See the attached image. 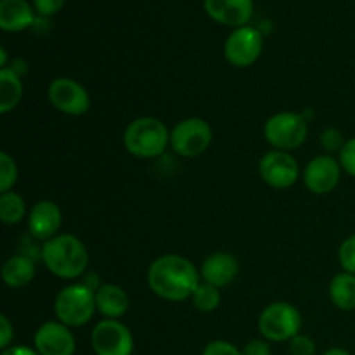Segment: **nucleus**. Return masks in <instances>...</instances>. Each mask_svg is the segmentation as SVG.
I'll use <instances>...</instances> for the list:
<instances>
[{"mask_svg":"<svg viewBox=\"0 0 355 355\" xmlns=\"http://www.w3.org/2000/svg\"><path fill=\"white\" fill-rule=\"evenodd\" d=\"M146 281L149 290L162 300L186 302L200 286L201 274L189 259L168 253L153 260Z\"/></svg>","mask_w":355,"mask_h":355,"instance_id":"1","label":"nucleus"},{"mask_svg":"<svg viewBox=\"0 0 355 355\" xmlns=\"http://www.w3.org/2000/svg\"><path fill=\"white\" fill-rule=\"evenodd\" d=\"M42 262L55 277L73 281L87 274L89 252L75 234H58L42 246Z\"/></svg>","mask_w":355,"mask_h":355,"instance_id":"2","label":"nucleus"},{"mask_svg":"<svg viewBox=\"0 0 355 355\" xmlns=\"http://www.w3.org/2000/svg\"><path fill=\"white\" fill-rule=\"evenodd\" d=\"M123 146L135 158H159L170 146V130L156 116L135 118L125 128Z\"/></svg>","mask_w":355,"mask_h":355,"instance_id":"3","label":"nucleus"},{"mask_svg":"<svg viewBox=\"0 0 355 355\" xmlns=\"http://www.w3.org/2000/svg\"><path fill=\"white\" fill-rule=\"evenodd\" d=\"M96 312V291L83 283L68 284L54 298L55 318L68 328L85 326L92 321Z\"/></svg>","mask_w":355,"mask_h":355,"instance_id":"4","label":"nucleus"},{"mask_svg":"<svg viewBox=\"0 0 355 355\" xmlns=\"http://www.w3.org/2000/svg\"><path fill=\"white\" fill-rule=\"evenodd\" d=\"M259 333L267 342H290L297 335H300L304 319L300 311L290 302H272L260 312Z\"/></svg>","mask_w":355,"mask_h":355,"instance_id":"5","label":"nucleus"},{"mask_svg":"<svg viewBox=\"0 0 355 355\" xmlns=\"http://www.w3.org/2000/svg\"><path fill=\"white\" fill-rule=\"evenodd\" d=\"M263 137L267 144L277 151L298 149L309 137V121L305 114L293 111H281L272 114L263 125Z\"/></svg>","mask_w":355,"mask_h":355,"instance_id":"6","label":"nucleus"},{"mask_svg":"<svg viewBox=\"0 0 355 355\" xmlns=\"http://www.w3.org/2000/svg\"><path fill=\"white\" fill-rule=\"evenodd\" d=\"M211 141H214V130L203 118H184L170 130V148L182 158L201 156L208 151Z\"/></svg>","mask_w":355,"mask_h":355,"instance_id":"7","label":"nucleus"},{"mask_svg":"<svg viewBox=\"0 0 355 355\" xmlns=\"http://www.w3.org/2000/svg\"><path fill=\"white\" fill-rule=\"evenodd\" d=\"M90 345L96 355H132L134 336L120 319H101L90 333Z\"/></svg>","mask_w":355,"mask_h":355,"instance_id":"8","label":"nucleus"},{"mask_svg":"<svg viewBox=\"0 0 355 355\" xmlns=\"http://www.w3.org/2000/svg\"><path fill=\"white\" fill-rule=\"evenodd\" d=\"M259 175L272 189H288L298 182L302 170L291 153L270 149L260 158Z\"/></svg>","mask_w":355,"mask_h":355,"instance_id":"9","label":"nucleus"},{"mask_svg":"<svg viewBox=\"0 0 355 355\" xmlns=\"http://www.w3.org/2000/svg\"><path fill=\"white\" fill-rule=\"evenodd\" d=\"M263 51L262 31L255 26L236 28L231 31L224 44V55L234 68H248L255 64Z\"/></svg>","mask_w":355,"mask_h":355,"instance_id":"10","label":"nucleus"},{"mask_svg":"<svg viewBox=\"0 0 355 355\" xmlns=\"http://www.w3.org/2000/svg\"><path fill=\"white\" fill-rule=\"evenodd\" d=\"M52 107L68 116H82L90 110V96L85 87L69 76L54 78L47 87Z\"/></svg>","mask_w":355,"mask_h":355,"instance_id":"11","label":"nucleus"},{"mask_svg":"<svg viewBox=\"0 0 355 355\" xmlns=\"http://www.w3.org/2000/svg\"><path fill=\"white\" fill-rule=\"evenodd\" d=\"M342 172L343 168L338 158L324 153V155L312 158L305 165L304 172H302V180L312 194L324 196V194L333 193L336 189L340 179H342Z\"/></svg>","mask_w":355,"mask_h":355,"instance_id":"12","label":"nucleus"},{"mask_svg":"<svg viewBox=\"0 0 355 355\" xmlns=\"http://www.w3.org/2000/svg\"><path fill=\"white\" fill-rule=\"evenodd\" d=\"M33 349L40 355H75L76 340L61 321H47L35 331Z\"/></svg>","mask_w":355,"mask_h":355,"instance_id":"13","label":"nucleus"},{"mask_svg":"<svg viewBox=\"0 0 355 355\" xmlns=\"http://www.w3.org/2000/svg\"><path fill=\"white\" fill-rule=\"evenodd\" d=\"M61 224V208L51 200L37 201L28 211V232L42 245L59 234Z\"/></svg>","mask_w":355,"mask_h":355,"instance_id":"14","label":"nucleus"},{"mask_svg":"<svg viewBox=\"0 0 355 355\" xmlns=\"http://www.w3.org/2000/svg\"><path fill=\"white\" fill-rule=\"evenodd\" d=\"M205 12L224 26L241 28L253 16V0H203Z\"/></svg>","mask_w":355,"mask_h":355,"instance_id":"15","label":"nucleus"},{"mask_svg":"<svg viewBox=\"0 0 355 355\" xmlns=\"http://www.w3.org/2000/svg\"><path fill=\"white\" fill-rule=\"evenodd\" d=\"M201 281L217 288H225L234 283L239 274V262L232 253L215 252L201 263Z\"/></svg>","mask_w":355,"mask_h":355,"instance_id":"16","label":"nucleus"},{"mask_svg":"<svg viewBox=\"0 0 355 355\" xmlns=\"http://www.w3.org/2000/svg\"><path fill=\"white\" fill-rule=\"evenodd\" d=\"M35 21V7L26 0H0V28L3 31L17 33L33 26Z\"/></svg>","mask_w":355,"mask_h":355,"instance_id":"17","label":"nucleus"},{"mask_svg":"<svg viewBox=\"0 0 355 355\" xmlns=\"http://www.w3.org/2000/svg\"><path fill=\"white\" fill-rule=\"evenodd\" d=\"M97 312L104 319H120L123 318L130 307L128 293L114 283H103V286L96 291Z\"/></svg>","mask_w":355,"mask_h":355,"instance_id":"18","label":"nucleus"},{"mask_svg":"<svg viewBox=\"0 0 355 355\" xmlns=\"http://www.w3.org/2000/svg\"><path fill=\"white\" fill-rule=\"evenodd\" d=\"M35 276H37V262L23 253H16L3 262L2 279L6 286L19 290L28 286Z\"/></svg>","mask_w":355,"mask_h":355,"instance_id":"19","label":"nucleus"},{"mask_svg":"<svg viewBox=\"0 0 355 355\" xmlns=\"http://www.w3.org/2000/svg\"><path fill=\"white\" fill-rule=\"evenodd\" d=\"M328 295L331 304L340 311H354L355 309V276L350 272H338L329 281Z\"/></svg>","mask_w":355,"mask_h":355,"instance_id":"20","label":"nucleus"},{"mask_svg":"<svg viewBox=\"0 0 355 355\" xmlns=\"http://www.w3.org/2000/svg\"><path fill=\"white\" fill-rule=\"evenodd\" d=\"M23 99V82L16 71L7 66L0 69V113L7 114L17 107Z\"/></svg>","mask_w":355,"mask_h":355,"instance_id":"21","label":"nucleus"},{"mask_svg":"<svg viewBox=\"0 0 355 355\" xmlns=\"http://www.w3.org/2000/svg\"><path fill=\"white\" fill-rule=\"evenodd\" d=\"M28 214L26 203L21 194L9 191L0 194V220L6 225H17Z\"/></svg>","mask_w":355,"mask_h":355,"instance_id":"22","label":"nucleus"},{"mask_svg":"<svg viewBox=\"0 0 355 355\" xmlns=\"http://www.w3.org/2000/svg\"><path fill=\"white\" fill-rule=\"evenodd\" d=\"M191 302H193V305L200 312L210 314V312L217 311V309L220 307L222 291L220 288L211 286V284L201 281L200 286L196 288V291H194L193 297H191Z\"/></svg>","mask_w":355,"mask_h":355,"instance_id":"23","label":"nucleus"},{"mask_svg":"<svg viewBox=\"0 0 355 355\" xmlns=\"http://www.w3.org/2000/svg\"><path fill=\"white\" fill-rule=\"evenodd\" d=\"M17 177H19V172H17L16 159L7 151H2L0 153V193L3 194L12 191L17 182Z\"/></svg>","mask_w":355,"mask_h":355,"instance_id":"24","label":"nucleus"},{"mask_svg":"<svg viewBox=\"0 0 355 355\" xmlns=\"http://www.w3.org/2000/svg\"><path fill=\"white\" fill-rule=\"evenodd\" d=\"M347 139L343 132L336 127H328L321 134V146L326 151V155H340L345 146Z\"/></svg>","mask_w":355,"mask_h":355,"instance_id":"25","label":"nucleus"},{"mask_svg":"<svg viewBox=\"0 0 355 355\" xmlns=\"http://www.w3.org/2000/svg\"><path fill=\"white\" fill-rule=\"evenodd\" d=\"M338 262L345 272L355 276V234L342 241L338 248Z\"/></svg>","mask_w":355,"mask_h":355,"instance_id":"26","label":"nucleus"},{"mask_svg":"<svg viewBox=\"0 0 355 355\" xmlns=\"http://www.w3.org/2000/svg\"><path fill=\"white\" fill-rule=\"evenodd\" d=\"M338 162L342 165L343 172L355 179V137L347 139L342 153L338 155Z\"/></svg>","mask_w":355,"mask_h":355,"instance_id":"27","label":"nucleus"},{"mask_svg":"<svg viewBox=\"0 0 355 355\" xmlns=\"http://www.w3.org/2000/svg\"><path fill=\"white\" fill-rule=\"evenodd\" d=\"M290 354L291 355H315V342L307 335H297L295 338H291L290 342Z\"/></svg>","mask_w":355,"mask_h":355,"instance_id":"28","label":"nucleus"},{"mask_svg":"<svg viewBox=\"0 0 355 355\" xmlns=\"http://www.w3.org/2000/svg\"><path fill=\"white\" fill-rule=\"evenodd\" d=\"M201 355H243V350H239L227 340H214L205 347Z\"/></svg>","mask_w":355,"mask_h":355,"instance_id":"29","label":"nucleus"},{"mask_svg":"<svg viewBox=\"0 0 355 355\" xmlns=\"http://www.w3.org/2000/svg\"><path fill=\"white\" fill-rule=\"evenodd\" d=\"M66 0H33L35 12L42 17H51L62 9Z\"/></svg>","mask_w":355,"mask_h":355,"instance_id":"30","label":"nucleus"},{"mask_svg":"<svg viewBox=\"0 0 355 355\" xmlns=\"http://www.w3.org/2000/svg\"><path fill=\"white\" fill-rule=\"evenodd\" d=\"M243 355H272V350L266 338H253L243 347Z\"/></svg>","mask_w":355,"mask_h":355,"instance_id":"31","label":"nucleus"},{"mask_svg":"<svg viewBox=\"0 0 355 355\" xmlns=\"http://www.w3.org/2000/svg\"><path fill=\"white\" fill-rule=\"evenodd\" d=\"M14 340V326L10 324L7 315H0V349H9Z\"/></svg>","mask_w":355,"mask_h":355,"instance_id":"32","label":"nucleus"},{"mask_svg":"<svg viewBox=\"0 0 355 355\" xmlns=\"http://www.w3.org/2000/svg\"><path fill=\"white\" fill-rule=\"evenodd\" d=\"M2 355H40L35 349L24 345H10L9 349L2 350Z\"/></svg>","mask_w":355,"mask_h":355,"instance_id":"33","label":"nucleus"},{"mask_svg":"<svg viewBox=\"0 0 355 355\" xmlns=\"http://www.w3.org/2000/svg\"><path fill=\"white\" fill-rule=\"evenodd\" d=\"M322 355H350L345 349H340V347H333V349H328Z\"/></svg>","mask_w":355,"mask_h":355,"instance_id":"34","label":"nucleus"},{"mask_svg":"<svg viewBox=\"0 0 355 355\" xmlns=\"http://www.w3.org/2000/svg\"><path fill=\"white\" fill-rule=\"evenodd\" d=\"M7 68V51L6 47H0V69Z\"/></svg>","mask_w":355,"mask_h":355,"instance_id":"35","label":"nucleus"}]
</instances>
